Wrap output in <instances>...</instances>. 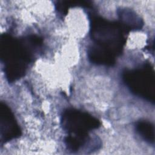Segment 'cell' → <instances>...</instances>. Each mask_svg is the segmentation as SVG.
<instances>
[{
    "label": "cell",
    "instance_id": "1",
    "mask_svg": "<svg viewBox=\"0 0 155 155\" xmlns=\"http://www.w3.org/2000/svg\"><path fill=\"white\" fill-rule=\"evenodd\" d=\"M42 39L36 35L16 39L7 34L1 36V58L4 64V73L9 82L23 77L34 52L41 47Z\"/></svg>",
    "mask_w": 155,
    "mask_h": 155
},
{
    "label": "cell",
    "instance_id": "2",
    "mask_svg": "<svg viewBox=\"0 0 155 155\" xmlns=\"http://www.w3.org/2000/svg\"><path fill=\"white\" fill-rule=\"evenodd\" d=\"M90 38L93 45L118 57L122 52L128 33L119 22L89 13Z\"/></svg>",
    "mask_w": 155,
    "mask_h": 155
},
{
    "label": "cell",
    "instance_id": "3",
    "mask_svg": "<svg viewBox=\"0 0 155 155\" xmlns=\"http://www.w3.org/2000/svg\"><path fill=\"white\" fill-rule=\"evenodd\" d=\"M122 79L131 93L149 102H154L155 76L151 64H145L139 68L125 70L122 73Z\"/></svg>",
    "mask_w": 155,
    "mask_h": 155
},
{
    "label": "cell",
    "instance_id": "4",
    "mask_svg": "<svg viewBox=\"0 0 155 155\" xmlns=\"http://www.w3.org/2000/svg\"><path fill=\"white\" fill-rule=\"evenodd\" d=\"M61 125L63 129L70 134L84 135L97 128L101 122L90 114L74 108H67L61 116Z\"/></svg>",
    "mask_w": 155,
    "mask_h": 155
},
{
    "label": "cell",
    "instance_id": "5",
    "mask_svg": "<svg viewBox=\"0 0 155 155\" xmlns=\"http://www.w3.org/2000/svg\"><path fill=\"white\" fill-rule=\"evenodd\" d=\"M21 128L10 108L4 103L0 104V136L2 142L19 137Z\"/></svg>",
    "mask_w": 155,
    "mask_h": 155
},
{
    "label": "cell",
    "instance_id": "6",
    "mask_svg": "<svg viewBox=\"0 0 155 155\" xmlns=\"http://www.w3.org/2000/svg\"><path fill=\"white\" fill-rule=\"evenodd\" d=\"M121 25L128 31L141 30L143 25L142 19L132 10L128 8H120L117 10Z\"/></svg>",
    "mask_w": 155,
    "mask_h": 155
},
{
    "label": "cell",
    "instance_id": "7",
    "mask_svg": "<svg viewBox=\"0 0 155 155\" xmlns=\"http://www.w3.org/2000/svg\"><path fill=\"white\" fill-rule=\"evenodd\" d=\"M87 55L90 61L96 65L113 66L116 63V57L93 45L88 48Z\"/></svg>",
    "mask_w": 155,
    "mask_h": 155
},
{
    "label": "cell",
    "instance_id": "8",
    "mask_svg": "<svg viewBox=\"0 0 155 155\" xmlns=\"http://www.w3.org/2000/svg\"><path fill=\"white\" fill-rule=\"evenodd\" d=\"M137 133L147 142L150 144L154 143V125L147 120H139L135 124Z\"/></svg>",
    "mask_w": 155,
    "mask_h": 155
},
{
    "label": "cell",
    "instance_id": "9",
    "mask_svg": "<svg viewBox=\"0 0 155 155\" xmlns=\"http://www.w3.org/2000/svg\"><path fill=\"white\" fill-rule=\"evenodd\" d=\"M88 134L77 135L68 134L65 137L64 142L67 148L71 151L76 152L82 148L89 140Z\"/></svg>",
    "mask_w": 155,
    "mask_h": 155
},
{
    "label": "cell",
    "instance_id": "10",
    "mask_svg": "<svg viewBox=\"0 0 155 155\" xmlns=\"http://www.w3.org/2000/svg\"><path fill=\"white\" fill-rule=\"evenodd\" d=\"M56 9L62 15H66L70 7L80 6L82 7L89 8L91 6L88 1H58L56 4Z\"/></svg>",
    "mask_w": 155,
    "mask_h": 155
}]
</instances>
